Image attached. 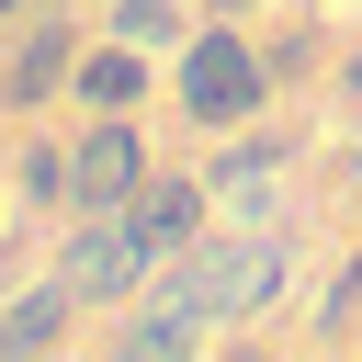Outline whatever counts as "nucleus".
<instances>
[{
	"label": "nucleus",
	"mask_w": 362,
	"mask_h": 362,
	"mask_svg": "<svg viewBox=\"0 0 362 362\" xmlns=\"http://www.w3.org/2000/svg\"><path fill=\"white\" fill-rule=\"evenodd\" d=\"M158 294H181V305L215 328V351H260V328L294 305V238L260 226V215H226V226H204L181 260H158Z\"/></svg>",
	"instance_id": "obj_1"
},
{
	"label": "nucleus",
	"mask_w": 362,
	"mask_h": 362,
	"mask_svg": "<svg viewBox=\"0 0 362 362\" xmlns=\"http://www.w3.org/2000/svg\"><path fill=\"white\" fill-rule=\"evenodd\" d=\"M283 102V68H272V45H260V23H238V11H204L192 34H181V57H170V124L192 136V147H215V136H238V124H260Z\"/></svg>",
	"instance_id": "obj_2"
},
{
	"label": "nucleus",
	"mask_w": 362,
	"mask_h": 362,
	"mask_svg": "<svg viewBox=\"0 0 362 362\" xmlns=\"http://www.w3.org/2000/svg\"><path fill=\"white\" fill-rule=\"evenodd\" d=\"M79 45H90V11H68V0H34V11L0 34V124H34V113H57V102H68V68H79Z\"/></svg>",
	"instance_id": "obj_3"
},
{
	"label": "nucleus",
	"mask_w": 362,
	"mask_h": 362,
	"mask_svg": "<svg viewBox=\"0 0 362 362\" xmlns=\"http://www.w3.org/2000/svg\"><path fill=\"white\" fill-rule=\"evenodd\" d=\"M57 272L79 283L90 317H124V305L158 283V249H147L136 215H57Z\"/></svg>",
	"instance_id": "obj_4"
},
{
	"label": "nucleus",
	"mask_w": 362,
	"mask_h": 362,
	"mask_svg": "<svg viewBox=\"0 0 362 362\" xmlns=\"http://www.w3.org/2000/svg\"><path fill=\"white\" fill-rule=\"evenodd\" d=\"M68 147H79V204L68 215H124L136 181L158 170V113H79Z\"/></svg>",
	"instance_id": "obj_5"
},
{
	"label": "nucleus",
	"mask_w": 362,
	"mask_h": 362,
	"mask_svg": "<svg viewBox=\"0 0 362 362\" xmlns=\"http://www.w3.org/2000/svg\"><path fill=\"white\" fill-rule=\"evenodd\" d=\"M158 102H170V57L102 34V11H90V45L68 68V113H158Z\"/></svg>",
	"instance_id": "obj_6"
},
{
	"label": "nucleus",
	"mask_w": 362,
	"mask_h": 362,
	"mask_svg": "<svg viewBox=\"0 0 362 362\" xmlns=\"http://www.w3.org/2000/svg\"><path fill=\"white\" fill-rule=\"evenodd\" d=\"M79 339H90V305H79V283H68L57 260L0 294V362H57V351H79Z\"/></svg>",
	"instance_id": "obj_7"
},
{
	"label": "nucleus",
	"mask_w": 362,
	"mask_h": 362,
	"mask_svg": "<svg viewBox=\"0 0 362 362\" xmlns=\"http://www.w3.org/2000/svg\"><path fill=\"white\" fill-rule=\"evenodd\" d=\"M294 158H305V136L260 113V124H238V136H215V147H204V181H215V204H226V215H272V192H283V170H294Z\"/></svg>",
	"instance_id": "obj_8"
},
{
	"label": "nucleus",
	"mask_w": 362,
	"mask_h": 362,
	"mask_svg": "<svg viewBox=\"0 0 362 362\" xmlns=\"http://www.w3.org/2000/svg\"><path fill=\"white\" fill-rule=\"evenodd\" d=\"M136 226H147V249L158 260H181L204 226H226V204H215V181H204V158H158L147 181H136V204H124Z\"/></svg>",
	"instance_id": "obj_9"
},
{
	"label": "nucleus",
	"mask_w": 362,
	"mask_h": 362,
	"mask_svg": "<svg viewBox=\"0 0 362 362\" xmlns=\"http://www.w3.org/2000/svg\"><path fill=\"white\" fill-rule=\"evenodd\" d=\"M90 351H113V362H192V351H215V328H204L181 294H158V283H147L124 317H102V328H90Z\"/></svg>",
	"instance_id": "obj_10"
},
{
	"label": "nucleus",
	"mask_w": 362,
	"mask_h": 362,
	"mask_svg": "<svg viewBox=\"0 0 362 362\" xmlns=\"http://www.w3.org/2000/svg\"><path fill=\"white\" fill-rule=\"evenodd\" d=\"M68 204H79V147H68V124L34 113V136L11 147V215L23 226H57Z\"/></svg>",
	"instance_id": "obj_11"
},
{
	"label": "nucleus",
	"mask_w": 362,
	"mask_h": 362,
	"mask_svg": "<svg viewBox=\"0 0 362 362\" xmlns=\"http://www.w3.org/2000/svg\"><path fill=\"white\" fill-rule=\"evenodd\" d=\"M305 339H317V351H362V249H351V260L328 272V294H317Z\"/></svg>",
	"instance_id": "obj_12"
},
{
	"label": "nucleus",
	"mask_w": 362,
	"mask_h": 362,
	"mask_svg": "<svg viewBox=\"0 0 362 362\" xmlns=\"http://www.w3.org/2000/svg\"><path fill=\"white\" fill-rule=\"evenodd\" d=\"M260 45H272V68H283V90H294V79H317V68L339 57V34H328V23H283V34H260Z\"/></svg>",
	"instance_id": "obj_13"
},
{
	"label": "nucleus",
	"mask_w": 362,
	"mask_h": 362,
	"mask_svg": "<svg viewBox=\"0 0 362 362\" xmlns=\"http://www.w3.org/2000/svg\"><path fill=\"white\" fill-rule=\"evenodd\" d=\"M328 90H339V102H351V113H362V23H351V34H339V57H328Z\"/></svg>",
	"instance_id": "obj_14"
},
{
	"label": "nucleus",
	"mask_w": 362,
	"mask_h": 362,
	"mask_svg": "<svg viewBox=\"0 0 362 362\" xmlns=\"http://www.w3.org/2000/svg\"><path fill=\"white\" fill-rule=\"evenodd\" d=\"M23 11H34V0H0V34H11V23H23Z\"/></svg>",
	"instance_id": "obj_15"
}]
</instances>
